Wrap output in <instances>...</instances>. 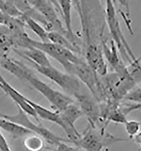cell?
<instances>
[{
	"instance_id": "cell-15",
	"label": "cell",
	"mask_w": 141,
	"mask_h": 151,
	"mask_svg": "<svg viewBox=\"0 0 141 151\" xmlns=\"http://www.w3.org/2000/svg\"><path fill=\"white\" fill-rule=\"evenodd\" d=\"M48 38L49 42L66 48L74 53L76 54L82 53L81 47L75 45L69 39L57 31H49L48 33Z\"/></svg>"
},
{
	"instance_id": "cell-26",
	"label": "cell",
	"mask_w": 141,
	"mask_h": 151,
	"mask_svg": "<svg viewBox=\"0 0 141 151\" xmlns=\"http://www.w3.org/2000/svg\"><path fill=\"white\" fill-rule=\"evenodd\" d=\"M54 8L55 9V10H57V12H58V13L60 14V16L62 17V13L60 9V6L57 0H47Z\"/></svg>"
},
{
	"instance_id": "cell-18",
	"label": "cell",
	"mask_w": 141,
	"mask_h": 151,
	"mask_svg": "<svg viewBox=\"0 0 141 151\" xmlns=\"http://www.w3.org/2000/svg\"><path fill=\"white\" fill-rule=\"evenodd\" d=\"M44 139L40 135L32 134L25 137L23 145L28 151H41L45 147Z\"/></svg>"
},
{
	"instance_id": "cell-8",
	"label": "cell",
	"mask_w": 141,
	"mask_h": 151,
	"mask_svg": "<svg viewBox=\"0 0 141 151\" xmlns=\"http://www.w3.org/2000/svg\"><path fill=\"white\" fill-rule=\"evenodd\" d=\"M85 61L99 77L108 73V67L106 62L101 45L89 44L82 49Z\"/></svg>"
},
{
	"instance_id": "cell-31",
	"label": "cell",
	"mask_w": 141,
	"mask_h": 151,
	"mask_svg": "<svg viewBox=\"0 0 141 151\" xmlns=\"http://www.w3.org/2000/svg\"><path fill=\"white\" fill-rule=\"evenodd\" d=\"M1 26H0V27H1Z\"/></svg>"
},
{
	"instance_id": "cell-23",
	"label": "cell",
	"mask_w": 141,
	"mask_h": 151,
	"mask_svg": "<svg viewBox=\"0 0 141 151\" xmlns=\"http://www.w3.org/2000/svg\"><path fill=\"white\" fill-rule=\"evenodd\" d=\"M121 110L123 111V113L125 114V115H127V114L130 113L133 111L141 110V105L134 104L132 105H128L127 106L122 107Z\"/></svg>"
},
{
	"instance_id": "cell-2",
	"label": "cell",
	"mask_w": 141,
	"mask_h": 151,
	"mask_svg": "<svg viewBox=\"0 0 141 151\" xmlns=\"http://www.w3.org/2000/svg\"><path fill=\"white\" fill-rule=\"evenodd\" d=\"M104 2L106 23L108 26L111 40L116 45L123 59L130 63L136 58L121 30L117 15L116 7L112 0H104Z\"/></svg>"
},
{
	"instance_id": "cell-22",
	"label": "cell",
	"mask_w": 141,
	"mask_h": 151,
	"mask_svg": "<svg viewBox=\"0 0 141 151\" xmlns=\"http://www.w3.org/2000/svg\"><path fill=\"white\" fill-rule=\"evenodd\" d=\"M51 151H85L76 145L71 146L68 145L67 143L62 142L57 145L55 150Z\"/></svg>"
},
{
	"instance_id": "cell-17",
	"label": "cell",
	"mask_w": 141,
	"mask_h": 151,
	"mask_svg": "<svg viewBox=\"0 0 141 151\" xmlns=\"http://www.w3.org/2000/svg\"><path fill=\"white\" fill-rule=\"evenodd\" d=\"M26 25L28 26L37 37L40 39L42 42H49L48 38L49 31L45 29L44 27L41 25V23L38 22L33 18L29 15L23 14L22 17Z\"/></svg>"
},
{
	"instance_id": "cell-19",
	"label": "cell",
	"mask_w": 141,
	"mask_h": 151,
	"mask_svg": "<svg viewBox=\"0 0 141 151\" xmlns=\"http://www.w3.org/2000/svg\"><path fill=\"white\" fill-rule=\"evenodd\" d=\"M125 131L130 138H133L140 131L141 127V122L131 120L126 121L124 124Z\"/></svg>"
},
{
	"instance_id": "cell-27",
	"label": "cell",
	"mask_w": 141,
	"mask_h": 151,
	"mask_svg": "<svg viewBox=\"0 0 141 151\" xmlns=\"http://www.w3.org/2000/svg\"><path fill=\"white\" fill-rule=\"evenodd\" d=\"M133 139H134L135 142L137 143H138L141 145V131H140L134 137Z\"/></svg>"
},
{
	"instance_id": "cell-30",
	"label": "cell",
	"mask_w": 141,
	"mask_h": 151,
	"mask_svg": "<svg viewBox=\"0 0 141 151\" xmlns=\"http://www.w3.org/2000/svg\"><path fill=\"white\" fill-rule=\"evenodd\" d=\"M0 151H2V150H1V149H0Z\"/></svg>"
},
{
	"instance_id": "cell-5",
	"label": "cell",
	"mask_w": 141,
	"mask_h": 151,
	"mask_svg": "<svg viewBox=\"0 0 141 151\" xmlns=\"http://www.w3.org/2000/svg\"><path fill=\"white\" fill-rule=\"evenodd\" d=\"M30 46L41 50L46 55L58 61L67 73H68L73 64L80 63L84 61L76 53L50 42H42L31 39Z\"/></svg>"
},
{
	"instance_id": "cell-21",
	"label": "cell",
	"mask_w": 141,
	"mask_h": 151,
	"mask_svg": "<svg viewBox=\"0 0 141 151\" xmlns=\"http://www.w3.org/2000/svg\"><path fill=\"white\" fill-rule=\"evenodd\" d=\"M117 2L119 3L120 6L125 9V11H126L125 16H126V20H127L126 25L128 27V29L130 31V32L132 34L133 30H132V25L130 24L131 21L130 19V8H129V0H116V4Z\"/></svg>"
},
{
	"instance_id": "cell-25",
	"label": "cell",
	"mask_w": 141,
	"mask_h": 151,
	"mask_svg": "<svg viewBox=\"0 0 141 151\" xmlns=\"http://www.w3.org/2000/svg\"><path fill=\"white\" fill-rule=\"evenodd\" d=\"M72 7L74 8L75 10L77 13L79 19H80L81 18V4L80 0H71Z\"/></svg>"
},
{
	"instance_id": "cell-29",
	"label": "cell",
	"mask_w": 141,
	"mask_h": 151,
	"mask_svg": "<svg viewBox=\"0 0 141 151\" xmlns=\"http://www.w3.org/2000/svg\"><path fill=\"white\" fill-rule=\"evenodd\" d=\"M113 1V2H114V4H115V6H116V0H112Z\"/></svg>"
},
{
	"instance_id": "cell-14",
	"label": "cell",
	"mask_w": 141,
	"mask_h": 151,
	"mask_svg": "<svg viewBox=\"0 0 141 151\" xmlns=\"http://www.w3.org/2000/svg\"><path fill=\"white\" fill-rule=\"evenodd\" d=\"M26 100L33 108L38 117H40L46 121L54 123L60 126L62 129H63L64 124L58 111H53L50 110L49 109L45 108L44 106L38 104L27 97Z\"/></svg>"
},
{
	"instance_id": "cell-12",
	"label": "cell",
	"mask_w": 141,
	"mask_h": 151,
	"mask_svg": "<svg viewBox=\"0 0 141 151\" xmlns=\"http://www.w3.org/2000/svg\"><path fill=\"white\" fill-rule=\"evenodd\" d=\"M101 47L105 59L111 65L114 72L119 73L126 72V66L119 58V51L114 42L111 40L110 45H108L106 39H104L101 42Z\"/></svg>"
},
{
	"instance_id": "cell-7",
	"label": "cell",
	"mask_w": 141,
	"mask_h": 151,
	"mask_svg": "<svg viewBox=\"0 0 141 151\" xmlns=\"http://www.w3.org/2000/svg\"><path fill=\"white\" fill-rule=\"evenodd\" d=\"M28 1L32 8L49 24L52 29V31H55L60 32L69 39L74 44V42L72 40L65 27L63 24L60 18V14L55 9L47 0H28ZM74 45H76V43Z\"/></svg>"
},
{
	"instance_id": "cell-16",
	"label": "cell",
	"mask_w": 141,
	"mask_h": 151,
	"mask_svg": "<svg viewBox=\"0 0 141 151\" xmlns=\"http://www.w3.org/2000/svg\"><path fill=\"white\" fill-rule=\"evenodd\" d=\"M0 128L10 134L14 137H23L33 134L27 129L1 116H0Z\"/></svg>"
},
{
	"instance_id": "cell-3",
	"label": "cell",
	"mask_w": 141,
	"mask_h": 151,
	"mask_svg": "<svg viewBox=\"0 0 141 151\" xmlns=\"http://www.w3.org/2000/svg\"><path fill=\"white\" fill-rule=\"evenodd\" d=\"M21 80L29 83L36 91L40 92L52 105L57 111H60L69 105L75 102L71 96L54 89L35 75L26 67Z\"/></svg>"
},
{
	"instance_id": "cell-11",
	"label": "cell",
	"mask_w": 141,
	"mask_h": 151,
	"mask_svg": "<svg viewBox=\"0 0 141 151\" xmlns=\"http://www.w3.org/2000/svg\"><path fill=\"white\" fill-rule=\"evenodd\" d=\"M0 89L4 91L8 96L11 98L16 106L19 107L28 115L32 116L39 122V119L35 113L33 108L30 106L26 100V97L23 96L20 92L16 91L4 78L0 73Z\"/></svg>"
},
{
	"instance_id": "cell-20",
	"label": "cell",
	"mask_w": 141,
	"mask_h": 151,
	"mask_svg": "<svg viewBox=\"0 0 141 151\" xmlns=\"http://www.w3.org/2000/svg\"><path fill=\"white\" fill-rule=\"evenodd\" d=\"M123 99L134 104L141 105V87H135L129 91Z\"/></svg>"
},
{
	"instance_id": "cell-6",
	"label": "cell",
	"mask_w": 141,
	"mask_h": 151,
	"mask_svg": "<svg viewBox=\"0 0 141 151\" xmlns=\"http://www.w3.org/2000/svg\"><path fill=\"white\" fill-rule=\"evenodd\" d=\"M32 65L40 73L56 83L70 96L74 97L84 89L82 83L77 77L69 73H63L52 65L49 67Z\"/></svg>"
},
{
	"instance_id": "cell-9",
	"label": "cell",
	"mask_w": 141,
	"mask_h": 151,
	"mask_svg": "<svg viewBox=\"0 0 141 151\" xmlns=\"http://www.w3.org/2000/svg\"><path fill=\"white\" fill-rule=\"evenodd\" d=\"M104 133H101L89 124L80 137L74 142V145L85 151H103L105 145Z\"/></svg>"
},
{
	"instance_id": "cell-13",
	"label": "cell",
	"mask_w": 141,
	"mask_h": 151,
	"mask_svg": "<svg viewBox=\"0 0 141 151\" xmlns=\"http://www.w3.org/2000/svg\"><path fill=\"white\" fill-rule=\"evenodd\" d=\"M13 50L18 55L29 61L31 64H35L40 67H49L52 65L47 55L36 48L30 47L23 49V50L14 48Z\"/></svg>"
},
{
	"instance_id": "cell-4",
	"label": "cell",
	"mask_w": 141,
	"mask_h": 151,
	"mask_svg": "<svg viewBox=\"0 0 141 151\" xmlns=\"http://www.w3.org/2000/svg\"><path fill=\"white\" fill-rule=\"evenodd\" d=\"M16 107L18 111L15 114L9 115L0 114V116L9 121H11L27 129L33 134H36L41 136L45 142H47L48 143L57 146L62 142L69 143V141L68 139L57 136L53 132L43 126L34 123L30 119L27 114L24 112L18 106H16Z\"/></svg>"
},
{
	"instance_id": "cell-24",
	"label": "cell",
	"mask_w": 141,
	"mask_h": 151,
	"mask_svg": "<svg viewBox=\"0 0 141 151\" xmlns=\"http://www.w3.org/2000/svg\"><path fill=\"white\" fill-rule=\"evenodd\" d=\"M0 149L2 151H12L10 149L9 144L8 142L3 135V134L0 131Z\"/></svg>"
},
{
	"instance_id": "cell-28",
	"label": "cell",
	"mask_w": 141,
	"mask_h": 151,
	"mask_svg": "<svg viewBox=\"0 0 141 151\" xmlns=\"http://www.w3.org/2000/svg\"><path fill=\"white\" fill-rule=\"evenodd\" d=\"M4 54H8V53H2V52H1L0 51V61H1V60L2 56H3V55H4Z\"/></svg>"
},
{
	"instance_id": "cell-1",
	"label": "cell",
	"mask_w": 141,
	"mask_h": 151,
	"mask_svg": "<svg viewBox=\"0 0 141 151\" xmlns=\"http://www.w3.org/2000/svg\"><path fill=\"white\" fill-rule=\"evenodd\" d=\"M82 15L80 19L83 39L97 41L104 37L105 11L102 0H80Z\"/></svg>"
},
{
	"instance_id": "cell-32",
	"label": "cell",
	"mask_w": 141,
	"mask_h": 151,
	"mask_svg": "<svg viewBox=\"0 0 141 151\" xmlns=\"http://www.w3.org/2000/svg\"></svg>"
},
{
	"instance_id": "cell-10",
	"label": "cell",
	"mask_w": 141,
	"mask_h": 151,
	"mask_svg": "<svg viewBox=\"0 0 141 151\" xmlns=\"http://www.w3.org/2000/svg\"><path fill=\"white\" fill-rule=\"evenodd\" d=\"M74 97L77 101L76 103L81 108L83 114L86 116L89 124L96 127L101 116V110L97 104L98 101L91 93L89 94L84 89Z\"/></svg>"
}]
</instances>
